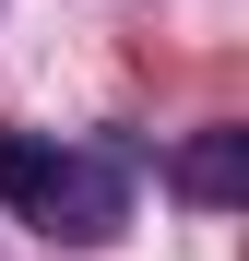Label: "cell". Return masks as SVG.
Masks as SVG:
<instances>
[{
    "label": "cell",
    "instance_id": "obj_2",
    "mask_svg": "<svg viewBox=\"0 0 249 261\" xmlns=\"http://www.w3.org/2000/svg\"><path fill=\"white\" fill-rule=\"evenodd\" d=\"M166 190H178V202H202V214H226V202L249 190V130H237V119L190 130V143H178V166H166Z\"/></svg>",
    "mask_w": 249,
    "mask_h": 261
},
{
    "label": "cell",
    "instance_id": "obj_1",
    "mask_svg": "<svg viewBox=\"0 0 249 261\" xmlns=\"http://www.w3.org/2000/svg\"><path fill=\"white\" fill-rule=\"evenodd\" d=\"M0 214L60 249H107L131 226V154L71 130H0Z\"/></svg>",
    "mask_w": 249,
    "mask_h": 261
}]
</instances>
